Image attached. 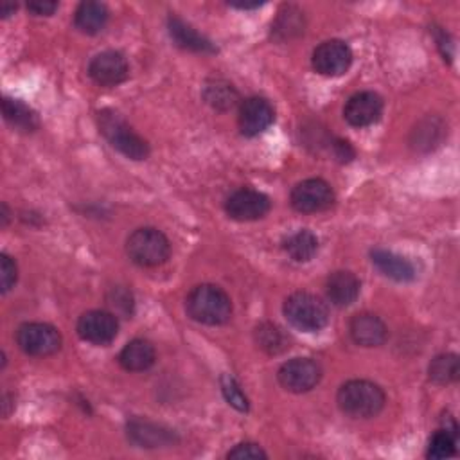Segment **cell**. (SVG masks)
Here are the masks:
<instances>
[{
  "label": "cell",
  "instance_id": "1",
  "mask_svg": "<svg viewBox=\"0 0 460 460\" xmlns=\"http://www.w3.org/2000/svg\"><path fill=\"white\" fill-rule=\"evenodd\" d=\"M186 312L198 324L223 326L233 317V300L219 286L200 284L189 291Z\"/></svg>",
  "mask_w": 460,
  "mask_h": 460
},
{
  "label": "cell",
  "instance_id": "2",
  "mask_svg": "<svg viewBox=\"0 0 460 460\" xmlns=\"http://www.w3.org/2000/svg\"><path fill=\"white\" fill-rule=\"evenodd\" d=\"M340 410L354 419L376 417L385 407V393L367 379H351L340 387L337 396Z\"/></svg>",
  "mask_w": 460,
  "mask_h": 460
},
{
  "label": "cell",
  "instance_id": "3",
  "mask_svg": "<svg viewBox=\"0 0 460 460\" xmlns=\"http://www.w3.org/2000/svg\"><path fill=\"white\" fill-rule=\"evenodd\" d=\"M98 126L105 139L124 157L131 161H144L149 157V144L144 140L115 110H101L98 114Z\"/></svg>",
  "mask_w": 460,
  "mask_h": 460
},
{
  "label": "cell",
  "instance_id": "4",
  "mask_svg": "<svg viewBox=\"0 0 460 460\" xmlns=\"http://www.w3.org/2000/svg\"><path fill=\"white\" fill-rule=\"evenodd\" d=\"M284 317L298 331L317 333L329 322V310L322 298L312 293H293L284 302Z\"/></svg>",
  "mask_w": 460,
  "mask_h": 460
},
{
  "label": "cell",
  "instance_id": "5",
  "mask_svg": "<svg viewBox=\"0 0 460 460\" xmlns=\"http://www.w3.org/2000/svg\"><path fill=\"white\" fill-rule=\"evenodd\" d=\"M126 252L130 259L139 266H161L171 256V245L159 228H137L126 242Z\"/></svg>",
  "mask_w": 460,
  "mask_h": 460
},
{
  "label": "cell",
  "instance_id": "6",
  "mask_svg": "<svg viewBox=\"0 0 460 460\" xmlns=\"http://www.w3.org/2000/svg\"><path fill=\"white\" fill-rule=\"evenodd\" d=\"M281 385L295 394H304L313 391L321 379H322V369L317 361L312 358H293L277 372Z\"/></svg>",
  "mask_w": 460,
  "mask_h": 460
},
{
  "label": "cell",
  "instance_id": "7",
  "mask_svg": "<svg viewBox=\"0 0 460 460\" xmlns=\"http://www.w3.org/2000/svg\"><path fill=\"white\" fill-rule=\"evenodd\" d=\"M17 344L26 354L44 358L61 349V335L51 324L28 322L19 328Z\"/></svg>",
  "mask_w": 460,
  "mask_h": 460
},
{
  "label": "cell",
  "instance_id": "8",
  "mask_svg": "<svg viewBox=\"0 0 460 460\" xmlns=\"http://www.w3.org/2000/svg\"><path fill=\"white\" fill-rule=\"evenodd\" d=\"M335 203L333 187L322 178H308L291 191V205L302 214H315L331 209Z\"/></svg>",
  "mask_w": 460,
  "mask_h": 460
},
{
  "label": "cell",
  "instance_id": "9",
  "mask_svg": "<svg viewBox=\"0 0 460 460\" xmlns=\"http://www.w3.org/2000/svg\"><path fill=\"white\" fill-rule=\"evenodd\" d=\"M313 68L326 78H338L353 63V51L342 40H328L313 51Z\"/></svg>",
  "mask_w": 460,
  "mask_h": 460
},
{
  "label": "cell",
  "instance_id": "10",
  "mask_svg": "<svg viewBox=\"0 0 460 460\" xmlns=\"http://www.w3.org/2000/svg\"><path fill=\"white\" fill-rule=\"evenodd\" d=\"M270 198L256 189H238L225 202V210L228 218L236 221H256L268 214Z\"/></svg>",
  "mask_w": 460,
  "mask_h": 460
},
{
  "label": "cell",
  "instance_id": "11",
  "mask_svg": "<svg viewBox=\"0 0 460 460\" xmlns=\"http://www.w3.org/2000/svg\"><path fill=\"white\" fill-rule=\"evenodd\" d=\"M119 331L117 317L110 312L92 310L80 317L78 335L94 345H108L115 340Z\"/></svg>",
  "mask_w": 460,
  "mask_h": 460
},
{
  "label": "cell",
  "instance_id": "12",
  "mask_svg": "<svg viewBox=\"0 0 460 460\" xmlns=\"http://www.w3.org/2000/svg\"><path fill=\"white\" fill-rule=\"evenodd\" d=\"M128 61L117 51H105L89 65V75L101 87H117L128 80Z\"/></svg>",
  "mask_w": 460,
  "mask_h": 460
},
{
  "label": "cell",
  "instance_id": "13",
  "mask_svg": "<svg viewBox=\"0 0 460 460\" xmlns=\"http://www.w3.org/2000/svg\"><path fill=\"white\" fill-rule=\"evenodd\" d=\"M275 121V110L265 98H249L240 107V130L245 137H256L266 131Z\"/></svg>",
  "mask_w": 460,
  "mask_h": 460
},
{
  "label": "cell",
  "instance_id": "14",
  "mask_svg": "<svg viewBox=\"0 0 460 460\" xmlns=\"http://www.w3.org/2000/svg\"><path fill=\"white\" fill-rule=\"evenodd\" d=\"M383 114V99L376 92H358L345 103L344 117L354 128H367L379 121Z\"/></svg>",
  "mask_w": 460,
  "mask_h": 460
},
{
  "label": "cell",
  "instance_id": "15",
  "mask_svg": "<svg viewBox=\"0 0 460 460\" xmlns=\"http://www.w3.org/2000/svg\"><path fill=\"white\" fill-rule=\"evenodd\" d=\"M128 439L140 448L173 446L178 437L173 430L146 419H133L128 423Z\"/></svg>",
  "mask_w": 460,
  "mask_h": 460
},
{
  "label": "cell",
  "instance_id": "16",
  "mask_svg": "<svg viewBox=\"0 0 460 460\" xmlns=\"http://www.w3.org/2000/svg\"><path fill=\"white\" fill-rule=\"evenodd\" d=\"M353 340L361 347H379L385 344L389 331L385 322L372 313H360L349 324Z\"/></svg>",
  "mask_w": 460,
  "mask_h": 460
},
{
  "label": "cell",
  "instance_id": "17",
  "mask_svg": "<svg viewBox=\"0 0 460 460\" xmlns=\"http://www.w3.org/2000/svg\"><path fill=\"white\" fill-rule=\"evenodd\" d=\"M360 279L353 272H335L329 275L326 282V293L331 304H335L337 308H347L358 297H360Z\"/></svg>",
  "mask_w": 460,
  "mask_h": 460
},
{
  "label": "cell",
  "instance_id": "18",
  "mask_svg": "<svg viewBox=\"0 0 460 460\" xmlns=\"http://www.w3.org/2000/svg\"><path fill=\"white\" fill-rule=\"evenodd\" d=\"M370 261L383 275H387L398 282H410L416 279L414 265L394 252L376 249L370 252Z\"/></svg>",
  "mask_w": 460,
  "mask_h": 460
},
{
  "label": "cell",
  "instance_id": "19",
  "mask_svg": "<svg viewBox=\"0 0 460 460\" xmlns=\"http://www.w3.org/2000/svg\"><path fill=\"white\" fill-rule=\"evenodd\" d=\"M168 29H170V36L173 38V42L178 47L186 49V51L200 52V54H212V52H216V47L212 45L210 40L202 36L196 29H193L189 24H186L178 17H170Z\"/></svg>",
  "mask_w": 460,
  "mask_h": 460
},
{
  "label": "cell",
  "instance_id": "20",
  "mask_svg": "<svg viewBox=\"0 0 460 460\" xmlns=\"http://www.w3.org/2000/svg\"><path fill=\"white\" fill-rule=\"evenodd\" d=\"M157 360L155 347L151 345V342L144 338H135L130 344L124 345V349L119 354V363L124 370L130 372H144L149 367H153Z\"/></svg>",
  "mask_w": 460,
  "mask_h": 460
},
{
  "label": "cell",
  "instance_id": "21",
  "mask_svg": "<svg viewBox=\"0 0 460 460\" xmlns=\"http://www.w3.org/2000/svg\"><path fill=\"white\" fill-rule=\"evenodd\" d=\"M3 114H4V119L13 128H17L19 131L31 133V131H36L40 128L38 114L20 99L4 98L3 99Z\"/></svg>",
  "mask_w": 460,
  "mask_h": 460
},
{
  "label": "cell",
  "instance_id": "22",
  "mask_svg": "<svg viewBox=\"0 0 460 460\" xmlns=\"http://www.w3.org/2000/svg\"><path fill=\"white\" fill-rule=\"evenodd\" d=\"M205 103L214 110L226 112L240 103L238 91L225 80H209L202 92Z\"/></svg>",
  "mask_w": 460,
  "mask_h": 460
},
{
  "label": "cell",
  "instance_id": "23",
  "mask_svg": "<svg viewBox=\"0 0 460 460\" xmlns=\"http://www.w3.org/2000/svg\"><path fill=\"white\" fill-rule=\"evenodd\" d=\"M108 22V10L101 3H82L75 10L74 24L85 35H98Z\"/></svg>",
  "mask_w": 460,
  "mask_h": 460
},
{
  "label": "cell",
  "instance_id": "24",
  "mask_svg": "<svg viewBox=\"0 0 460 460\" xmlns=\"http://www.w3.org/2000/svg\"><path fill=\"white\" fill-rule=\"evenodd\" d=\"M304 13L295 6H284L272 24V36L279 42L293 40L304 33Z\"/></svg>",
  "mask_w": 460,
  "mask_h": 460
},
{
  "label": "cell",
  "instance_id": "25",
  "mask_svg": "<svg viewBox=\"0 0 460 460\" xmlns=\"http://www.w3.org/2000/svg\"><path fill=\"white\" fill-rule=\"evenodd\" d=\"M286 254L297 263H308L319 252V238L310 230H298L284 242Z\"/></svg>",
  "mask_w": 460,
  "mask_h": 460
},
{
  "label": "cell",
  "instance_id": "26",
  "mask_svg": "<svg viewBox=\"0 0 460 460\" xmlns=\"http://www.w3.org/2000/svg\"><path fill=\"white\" fill-rule=\"evenodd\" d=\"M254 338H256L258 347L272 356H277V354L284 353L286 349H289V337L279 326H275L272 322L259 324L256 328Z\"/></svg>",
  "mask_w": 460,
  "mask_h": 460
},
{
  "label": "cell",
  "instance_id": "27",
  "mask_svg": "<svg viewBox=\"0 0 460 460\" xmlns=\"http://www.w3.org/2000/svg\"><path fill=\"white\" fill-rule=\"evenodd\" d=\"M428 374L430 379L435 383H440V385H446V383L456 381L458 374H460V363H458V356L453 353L448 354H439L432 360L430 367H428Z\"/></svg>",
  "mask_w": 460,
  "mask_h": 460
},
{
  "label": "cell",
  "instance_id": "28",
  "mask_svg": "<svg viewBox=\"0 0 460 460\" xmlns=\"http://www.w3.org/2000/svg\"><path fill=\"white\" fill-rule=\"evenodd\" d=\"M456 439L453 433L446 432L444 428L435 432L430 439L426 456L428 458H448L456 455Z\"/></svg>",
  "mask_w": 460,
  "mask_h": 460
},
{
  "label": "cell",
  "instance_id": "29",
  "mask_svg": "<svg viewBox=\"0 0 460 460\" xmlns=\"http://www.w3.org/2000/svg\"><path fill=\"white\" fill-rule=\"evenodd\" d=\"M221 391L230 407H234L240 412H249V408H250L249 398L245 396V393L240 387V383L233 376L221 377Z\"/></svg>",
  "mask_w": 460,
  "mask_h": 460
},
{
  "label": "cell",
  "instance_id": "30",
  "mask_svg": "<svg viewBox=\"0 0 460 460\" xmlns=\"http://www.w3.org/2000/svg\"><path fill=\"white\" fill-rule=\"evenodd\" d=\"M108 305L114 310V315H123V317H131L133 313V295L123 288V286H115L110 293H108Z\"/></svg>",
  "mask_w": 460,
  "mask_h": 460
},
{
  "label": "cell",
  "instance_id": "31",
  "mask_svg": "<svg viewBox=\"0 0 460 460\" xmlns=\"http://www.w3.org/2000/svg\"><path fill=\"white\" fill-rule=\"evenodd\" d=\"M17 279H19L17 263L10 256L3 254L0 256V281H3V293H8L17 284Z\"/></svg>",
  "mask_w": 460,
  "mask_h": 460
},
{
  "label": "cell",
  "instance_id": "32",
  "mask_svg": "<svg viewBox=\"0 0 460 460\" xmlns=\"http://www.w3.org/2000/svg\"><path fill=\"white\" fill-rule=\"evenodd\" d=\"M228 458H234V460H259V458H266V451L254 444V442H243V444H238L234 449H230Z\"/></svg>",
  "mask_w": 460,
  "mask_h": 460
},
{
  "label": "cell",
  "instance_id": "33",
  "mask_svg": "<svg viewBox=\"0 0 460 460\" xmlns=\"http://www.w3.org/2000/svg\"><path fill=\"white\" fill-rule=\"evenodd\" d=\"M331 149H333V155L338 163L342 164H349L356 159V151L354 147L351 146L349 140H344V139H335L331 142Z\"/></svg>",
  "mask_w": 460,
  "mask_h": 460
},
{
  "label": "cell",
  "instance_id": "34",
  "mask_svg": "<svg viewBox=\"0 0 460 460\" xmlns=\"http://www.w3.org/2000/svg\"><path fill=\"white\" fill-rule=\"evenodd\" d=\"M28 10L36 17H51L58 10V3H49V0H36V3H29Z\"/></svg>",
  "mask_w": 460,
  "mask_h": 460
},
{
  "label": "cell",
  "instance_id": "35",
  "mask_svg": "<svg viewBox=\"0 0 460 460\" xmlns=\"http://www.w3.org/2000/svg\"><path fill=\"white\" fill-rule=\"evenodd\" d=\"M437 42H439V49H440V52H442L444 59H446V58H448V59H451V58H453V44H451L449 36H448L444 31H439V35H437Z\"/></svg>",
  "mask_w": 460,
  "mask_h": 460
},
{
  "label": "cell",
  "instance_id": "36",
  "mask_svg": "<svg viewBox=\"0 0 460 460\" xmlns=\"http://www.w3.org/2000/svg\"><path fill=\"white\" fill-rule=\"evenodd\" d=\"M15 12H17V4H3V8H0V13H3L4 19L12 17Z\"/></svg>",
  "mask_w": 460,
  "mask_h": 460
},
{
  "label": "cell",
  "instance_id": "37",
  "mask_svg": "<svg viewBox=\"0 0 460 460\" xmlns=\"http://www.w3.org/2000/svg\"><path fill=\"white\" fill-rule=\"evenodd\" d=\"M230 6L238 8V10H258V8H261L263 4H259V3H256V4H247V3H245V4H243V3H242V4H230Z\"/></svg>",
  "mask_w": 460,
  "mask_h": 460
},
{
  "label": "cell",
  "instance_id": "38",
  "mask_svg": "<svg viewBox=\"0 0 460 460\" xmlns=\"http://www.w3.org/2000/svg\"><path fill=\"white\" fill-rule=\"evenodd\" d=\"M10 221V210H8V205L3 203V226H6Z\"/></svg>",
  "mask_w": 460,
  "mask_h": 460
}]
</instances>
